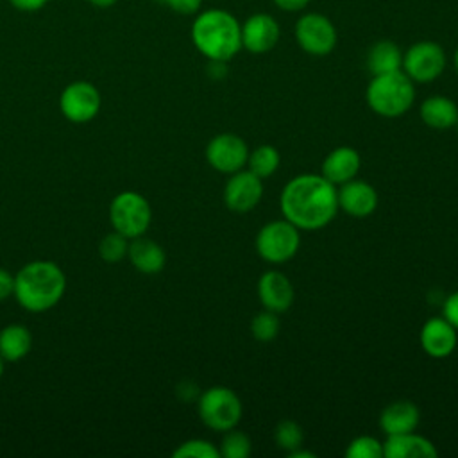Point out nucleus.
Segmentation results:
<instances>
[{
	"label": "nucleus",
	"instance_id": "a878e982",
	"mask_svg": "<svg viewBox=\"0 0 458 458\" xmlns=\"http://www.w3.org/2000/svg\"><path fill=\"white\" fill-rule=\"evenodd\" d=\"M279 317L270 310H263L250 320V333L258 342H270L279 333Z\"/></svg>",
	"mask_w": 458,
	"mask_h": 458
},
{
	"label": "nucleus",
	"instance_id": "7c9ffc66",
	"mask_svg": "<svg viewBox=\"0 0 458 458\" xmlns=\"http://www.w3.org/2000/svg\"><path fill=\"white\" fill-rule=\"evenodd\" d=\"M442 317L449 320L456 329H458V290L453 292L442 306Z\"/></svg>",
	"mask_w": 458,
	"mask_h": 458
},
{
	"label": "nucleus",
	"instance_id": "58836bf2",
	"mask_svg": "<svg viewBox=\"0 0 458 458\" xmlns=\"http://www.w3.org/2000/svg\"><path fill=\"white\" fill-rule=\"evenodd\" d=\"M4 363H5V361H4V358L0 356V377H2V374H4Z\"/></svg>",
	"mask_w": 458,
	"mask_h": 458
},
{
	"label": "nucleus",
	"instance_id": "aec40b11",
	"mask_svg": "<svg viewBox=\"0 0 458 458\" xmlns=\"http://www.w3.org/2000/svg\"><path fill=\"white\" fill-rule=\"evenodd\" d=\"M419 420H420V411L417 404L406 399L390 403L379 415V426L386 433V437L415 431V428L419 426Z\"/></svg>",
	"mask_w": 458,
	"mask_h": 458
},
{
	"label": "nucleus",
	"instance_id": "b1692460",
	"mask_svg": "<svg viewBox=\"0 0 458 458\" xmlns=\"http://www.w3.org/2000/svg\"><path fill=\"white\" fill-rule=\"evenodd\" d=\"M247 163H249V170L252 174H256L261 179H267L279 168L281 156H279V150L276 147L259 145L249 154Z\"/></svg>",
	"mask_w": 458,
	"mask_h": 458
},
{
	"label": "nucleus",
	"instance_id": "9b49d317",
	"mask_svg": "<svg viewBox=\"0 0 458 458\" xmlns=\"http://www.w3.org/2000/svg\"><path fill=\"white\" fill-rule=\"evenodd\" d=\"M206 159L216 172L231 175L242 170L247 163L249 147L240 136L233 132H222L209 140L206 147Z\"/></svg>",
	"mask_w": 458,
	"mask_h": 458
},
{
	"label": "nucleus",
	"instance_id": "4be33fe9",
	"mask_svg": "<svg viewBox=\"0 0 458 458\" xmlns=\"http://www.w3.org/2000/svg\"><path fill=\"white\" fill-rule=\"evenodd\" d=\"M32 349V333L23 324H7L0 329V356L4 361H20Z\"/></svg>",
	"mask_w": 458,
	"mask_h": 458
},
{
	"label": "nucleus",
	"instance_id": "4c0bfd02",
	"mask_svg": "<svg viewBox=\"0 0 458 458\" xmlns=\"http://www.w3.org/2000/svg\"><path fill=\"white\" fill-rule=\"evenodd\" d=\"M454 68H456V72H458V48H456V52H454Z\"/></svg>",
	"mask_w": 458,
	"mask_h": 458
},
{
	"label": "nucleus",
	"instance_id": "e433bc0d",
	"mask_svg": "<svg viewBox=\"0 0 458 458\" xmlns=\"http://www.w3.org/2000/svg\"><path fill=\"white\" fill-rule=\"evenodd\" d=\"M290 456H292V458H315V453H311V451H301V449L297 447V449L290 451Z\"/></svg>",
	"mask_w": 458,
	"mask_h": 458
},
{
	"label": "nucleus",
	"instance_id": "f8f14e48",
	"mask_svg": "<svg viewBox=\"0 0 458 458\" xmlns=\"http://www.w3.org/2000/svg\"><path fill=\"white\" fill-rule=\"evenodd\" d=\"M263 197L261 177L250 170H238L231 174L224 188V202L234 213H247L254 209Z\"/></svg>",
	"mask_w": 458,
	"mask_h": 458
},
{
	"label": "nucleus",
	"instance_id": "412c9836",
	"mask_svg": "<svg viewBox=\"0 0 458 458\" xmlns=\"http://www.w3.org/2000/svg\"><path fill=\"white\" fill-rule=\"evenodd\" d=\"M420 118L428 127L445 131V129L456 125L458 107L451 98L442 97V95H433L422 102Z\"/></svg>",
	"mask_w": 458,
	"mask_h": 458
},
{
	"label": "nucleus",
	"instance_id": "dca6fc26",
	"mask_svg": "<svg viewBox=\"0 0 458 458\" xmlns=\"http://www.w3.org/2000/svg\"><path fill=\"white\" fill-rule=\"evenodd\" d=\"M456 327L444 317L429 318L420 329V345L431 358H445L456 347Z\"/></svg>",
	"mask_w": 458,
	"mask_h": 458
},
{
	"label": "nucleus",
	"instance_id": "2eb2a0df",
	"mask_svg": "<svg viewBox=\"0 0 458 458\" xmlns=\"http://www.w3.org/2000/svg\"><path fill=\"white\" fill-rule=\"evenodd\" d=\"M258 297L265 310L283 313L293 304L295 292L292 281L283 272L268 270L258 281Z\"/></svg>",
	"mask_w": 458,
	"mask_h": 458
},
{
	"label": "nucleus",
	"instance_id": "6e6552de",
	"mask_svg": "<svg viewBox=\"0 0 458 458\" xmlns=\"http://www.w3.org/2000/svg\"><path fill=\"white\" fill-rule=\"evenodd\" d=\"M102 106L100 91L89 81H73L59 95V109L68 122H91Z\"/></svg>",
	"mask_w": 458,
	"mask_h": 458
},
{
	"label": "nucleus",
	"instance_id": "0eeeda50",
	"mask_svg": "<svg viewBox=\"0 0 458 458\" xmlns=\"http://www.w3.org/2000/svg\"><path fill=\"white\" fill-rule=\"evenodd\" d=\"M299 245V227L286 218L265 224L256 236V250L259 258L276 265L290 261L297 254Z\"/></svg>",
	"mask_w": 458,
	"mask_h": 458
},
{
	"label": "nucleus",
	"instance_id": "5701e85b",
	"mask_svg": "<svg viewBox=\"0 0 458 458\" xmlns=\"http://www.w3.org/2000/svg\"><path fill=\"white\" fill-rule=\"evenodd\" d=\"M367 66L372 75H381L388 72L401 70L403 66V54L399 47L392 41H377L370 47L367 54Z\"/></svg>",
	"mask_w": 458,
	"mask_h": 458
},
{
	"label": "nucleus",
	"instance_id": "f257e3e1",
	"mask_svg": "<svg viewBox=\"0 0 458 458\" xmlns=\"http://www.w3.org/2000/svg\"><path fill=\"white\" fill-rule=\"evenodd\" d=\"M281 211L299 229L317 231L326 227L338 208V191L322 174H302L290 179L281 191Z\"/></svg>",
	"mask_w": 458,
	"mask_h": 458
},
{
	"label": "nucleus",
	"instance_id": "c85d7f7f",
	"mask_svg": "<svg viewBox=\"0 0 458 458\" xmlns=\"http://www.w3.org/2000/svg\"><path fill=\"white\" fill-rule=\"evenodd\" d=\"M172 454L175 458H218L220 449H216L215 444H211L209 440L191 438L179 444Z\"/></svg>",
	"mask_w": 458,
	"mask_h": 458
},
{
	"label": "nucleus",
	"instance_id": "bb28decb",
	"mask_svg": "<svg viewBox=\"0 0 458 458\" xmlns=\"http://www.w3.org/2000/svg\"><path fill=\"white\" fill-rule=\"evenodd\" d=\"M250 438L238 429H227L222 445H220V454L225 458H247L250 454Z\"/></svg>",
	"mask_w": 458,
	"mask_h": 458
},
{
	"label": "nucleus",
	"instance_id": "20e7f679",
	"mask_svg": "<svg viewBox=\"0 0 458 458\" xmlns=\"http://www.w3.org/2000/svg\"><path fill=\"white\" fill-rule=\"evenodd\" d=\"M367 104L369 107L385 118H397L404 114L415 98V89L411 79L403 72H388L374 75L367 86Z\"/></svg>",
	"mask_w": 458,
	"mask_h": 458
},
{
	"label": "nucleus",
	"instance_id": "ea45409f",
	"mask_svg": "<svg viewBox=\"0 0 458 458\" xmlns=\"http://www.w3.org/2000/svg\"><path fill=\"white\" fill-rule=\"evenodd\" d=\"M456 131H458V120H456Z\"/></svg>",
	"mask_w": 458,
	"mask_h": 458
},
{
	"label": "nucleus",
	"instance_id": "f3484780",
	"mask_svg": "<svg viewBox=\"0 0 458 458\" xmlns=\"http://www.w3.org/2000/svg\"><path fill=\"white\" fill-rule=\"evenodd\" d=\"M127 259L138 272H141L145 276H154L165 268L166 252L157 242L141 234L129 242Z\"/></svg>",
	"mask_w": 458,
	"mask_h": 458
},
{
	"label": "nucleus",
	"instance_id": "cd10ccee",
	"mask_svg": "<svg viewBox=\"0 0 458 458\" xmlns=\"http://www.w3.org/2000/svg\"><path fill=\"white\" fill-rule=\"evenodd\" d=\"M274 438H276V444L277 447L284 449V451H293L297 447L302 445L304 442V433H302V428L293 422V420H281L276 429H274Z\"/></svg>",
	"mask_w": 458,
	"mask_h": 458
},
{
	"label": "nucleus",
	"instance_id": "72a5a7b5",
	"mask_svg": "<svg viewBox=\"0 0 458 458\" xmlns=\"http://www.w3.org/2000/svg\"><path fill=\"white\" fill-rule=\"evenodd\" d=\"M9 4L21 13H36L43 9L48 4V0H9Z\"/></svg>",
	"mask_w": 458,
	"mask_h": 458
},
{
	"label": "nucleus",
	"instance_id": "f03ea898",
	"mask_svg": "<svg viewBox=\"0 0 458 458\" xmlns=\"http://www.w3.org/2000/svg\"><path fill=\"white\" fill-rule=\"evenodd\" d=\"M64 290L66 276L50 259L29 261L14 274L13 297L23 310L32 313L52 310L63 299Z\"/></svg>",
	"mask_w": 458,
	"mask_h": 458
},
{
	"label": "nucleus",
	"instance_id": "ddd939ff",
	"mask_svg": "<svg viewBox=\"0 0 458 458\" xmlns=\"http://www.w3.org/2000/svg\"><path fill=\"white\" fill-rule=\"evenodd\" d=\"M279 41L277 21L265 13L252 14L242 25V47L252 54H265Z\"/></svg>",
	"mask_w": 458,
	"mask_h": 458
},
{
	"label": "nucleus",
	"instance_id": "4468645a",
	"mask_svg": "<svg viewBox=\"0 0 458 458\" xmlns=\"http://www.w3.org/2000/svg\"><path fill=\"white\" fill-rule=\"evenodd\" d=\"M338 191V208L354 218H365L372 215L377 208V191L367 181L351 179L340 184Z\"/></svg>",
	"mask_w": 458,
	"mask_h": 458
},
{
	"label": "nucleus",
	"instance_id": "1a4fd4ad",
	"mask_svg": "<svg viewBox=\"0 0 458 458\" xmlns=\"http://www.w3.org/2000/svg\"><path fill=\"white\" fill-rule=\"evenodd\" d=\"M401 68L411 81L431 82L445 68L444 48L435 41H419L406 50Z\"/></svg>",
	"mask_w": 458,
	"mask_h": 458
},
{
	"label": "nucleus",
	"instance_id": "473e14b6",
	"mask_svg": "<svg viewBox=\"0 0 458 458\" xmlns=\"http://www.w3.org/2000/svg\"><path fill=\"white\" fill-rule=\"evenodd\" d=\"M13 293H14V276L7 268L0 267V302L13 297Z\"/></svg>",
	"mask_w": 458,
	"mask_h": 458
},
{
	"label": "nucleus",
	"instance_id": "c9c22d12",
	"mask_svg": "<svg viewBox=\"0 0 458 458\" xmlns=\"http://www.w3.org/2000/svg\"><path fill=\"white\" fill-rule=\"evenodd\" d=\"M93 7H98V9H107L111 5H114L118 0H88Z\"/></svg>",
	"mask_w": 458,
	"mask_h": 458
},
{
	"label": "nucleus",
	"instance_id": "9d476101",
	"mask_svg": "<svg viewBox=\"0 0 458 458\" xmlns=\"http://www.w3.org/2000/svg\"><path fill=\"white\" fill-rule=\"evenodd\" d=\"M295 38L299 47L311 55H327L336 47L335 25L318 13H310L299 18Z\"/></svg>",
	"mask_w": 458,
	"mask_h": 458
},
{
	"label": "nucleus",
	"instance_id": "2f4dec72",
	"mask_svg": "<svg viewBox=\"0 0 458 458\" xmlns=\"http://www.w3.org/2000/svg\"><path fill=\"white\" fill-rule=\"evenodd\" d=\"M172 11L179 14H193L199 11L202 0H163Z\"/></svg>",
	"mask_w": 458,
	"mask_h": 458
},
{
	"label": "nucleus",
	"instance_id": "423d86ee",
	"mask_svg": "<svg viewBox=\"0 0 458 458\" xmlns=\"http://www.w3.org/2000/svg\"><path fill=\"white\" fill-rule=\"evenodd\" d=\"M111 227L129 240L147 233L152 222V208L138 191H122L109 204Z\"/></svg>",
	"mask_w": 458,
	"mask_h": 458
},
{
	"label": "nucleus",
	"instance_id": "a211bd4d",
	"mask_svg": "<svg viewBox=\"0 0 458 458\" xmlns=\"http://www.w3.org/2000/svg\"><path fill=\"white\" fill-rule=\"evenodd\" d=\"M438 454L435 444L413 431L390 435L386 442H383V456L385 458H435Z\"/></svg>",
	"mask_w": 458,
	"mask_h": 458
},
{
	"label": "nucleus",
	"instance_id": "39448f33",
	"mask_svg": "<svg viewBox=\"0 0 458 458\" xmlns=\"http://www.w3.org/2000/svg\"><path fill=\"white\" fill-rule=\"evenodd\" d=\"M200 420L213 431H227L238 426L242 419V401L227 386H211L200 394L197 403Z\"/></svg>",
	"mask_w": 458,
	"mask_h": 458
},
{
	"label": "nucleus",
	"instance_id": "c756f323",
	"mask_svg": "<svg viewBox=\"0 0 458 458\" xmlns=\"http://www.w3.org/2000/svg\"><path fill=\"white\" fill-rule=\"evenodd\" d=\"M345 456L347 458H381L383 444L370 435H361L349 442L345 449Z\"/></svg>",
	"mask_w": 458,
	"mask_h": 458
},
{
	"label": "nucleus",
	"instance_id": "393cba45",
	"mask_svg": "<svg viewBox=\"0 0 458 458\" xmlns=\"http://www.w3.org/2000/svg\"><path fill=\"white\" fill-rule=\"evenodd\" d=\"M129 238L123 236L118 231H111L107 234L102 236V240L98 242V254L100 259L106 263H120L122 259L127 258V250H129Z\"/></svg>",
	"mask_w": 458,
	"mask_h": 458
},
{
	"label": "nucleus",
	"instance_id": "f704fd0d",
	"mask_svg": "<svg viewBox=\"0 0 458 458\" xmlns=\"http://www.w3.org/2000/svg\"><path fill=\"white\" fill-rule=\"evenodd\" d=\"M310 0H274V4L283 11H301L308 5Z\"/></svg>",
	"mask_w": 458,
	"mask_h": 458
},
{
	"label": "nucleus",
	"instance_id": "7ed1b4c3",
	"mask_svg": "<svg viewBox=\"0 0 458 458\" xmlns=\"http://www.w3.org/2000/svg\"><path fill=\"white\" fill-rule=\"evenodd\" d=\"M191 41L209 61L227 63L242 48V27L231 13L208 9L195 18Z\"/></svg>",
	"mask_w": 458,
	"mask_h": 458
},
{
	"label": "nucleus",
	"instance_id": "6ab92c4d",
	"mask_svg": "<svg viewBox=\"0 0 458 458\" xmlns=\"http://www.w3.org/2000/svg\"><path fill=\"white\" fill-rule=\"evenodd\" d=\"M361 166V157L352 147H336L322 163V175L335 186L344 184L356 177Z\"/></svg>",
	"mask_w": 458,
	"mask_h": 458
}]
</instances>
